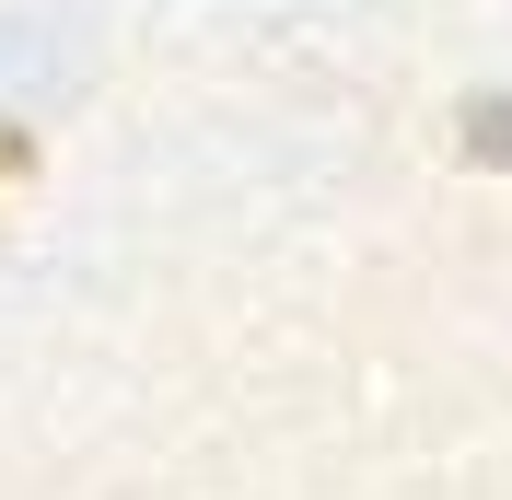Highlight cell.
I'll return each mask as SVG.
<instances>
[{
    "instance_id": "cell-1",
    "label": "cell",
    "mask_w": 512,
    "mask_h": 500,
    "mask_svg": "<svg viewBox=\"0 0 512 500\" xmlns=\"http://www.w3.org/2000/svg\"><path fill=\"white\" fill-rule=\"evenodd\" d=\"M466 140H478V152L501 163V152H512V105H478V117H466Z\"/></svg>"
},
{
    "instance_id": "cell-2",
    "label": "cell",
    "mask_w": 512,
    "mask_h": 500,
    "mask_svg": "<svg viewBox=\"0 0 512 500\" xmlns=\"http://www.w3.org/2000/svg\"><path fill=\"white\" fill-rule=\"evenodd\" d=\"M0 175H24V128H0Z\"/></svg>"
}]
</instances>
